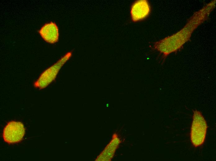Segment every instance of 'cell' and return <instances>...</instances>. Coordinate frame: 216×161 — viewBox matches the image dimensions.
<instances>
[{
	"mask_svg": "<svg viewBox=\"0 0 216 161\" xmlns=\"http://www.w3.org/2000/svg\"><path fill=\"white\" fill-rule=\"evenodd\" d=\"M207 129V123L202 113L200 111L194 110L190 137L191 142L195 147H198L204 144Z\"/></svg>",
	"mask_w": 216,
	"mask_h": 161,
	"instance_id": "obj_2",
	"label": "cell"
},
{
	"mask_svg": "<svg viewBox=\"0 0 216 161\" xmlns=\"http://www.w3.org/2000/svg\"><path fill=\"white\" fill-rule=\"evenodd\" d=\"M71 52H68L56 63L45 71L35 83V86L40 88L47 86L55 78L60 70L70 58Z\"/></svg>",
	"mask_w": 216,
	"mask_h": 161,
	"instance_id": "obj_3",
	"label": "cell"
},
{
	"mask_svg": "<svg viewBox=\"0 0 216 161\" xmlns=\"http://www.w3.org/2000/svg\"><path fill=\"white\" fill-rule=\"evenodd\" d=\"M151 7L146 0H138L133 2L130 9L131 19L133 22L142 20L150 15Z\"/></svg>",
	"mask_w": 216,
	"mask_h": 161,
	"instance_id": "obj_5",
	"label": "cell"
},
{
	"mask_svg": "<svg viewBox=\"0 0 216 161\" xmlns=\"http://www.w3.org/2000/svg\"><path fill=\"white\" fill-rule=\"evenodd\" d=\"M215 4L216 0L212 1L195 12L180 31L155 42L153 49L162 55L164 61L169 55L177 51L190 39L194 31L207 19Z\"/></svg>",
	"mask_w": 216,
	"mask_h": 161,
	"instance_id": "obj_1",
	"label": "cell"
},
{
	"mask_svg": "<svg viewBox=\"0 0 216 161\" xmlns=\"http://www.w3.org/2000/svg\"><path fill=\"white\" fill-rule=\"evenodd\" d=\"M121 142V140L117 134L114 133L110 141L97 156L95 161H111Z\"/></svg>",
	"mask_w": 216,
	"mask_h": 161,
	"instance_id": "obj_7",
	"label": "cell"
},
{
	"mask_svg": "<svg viewBox=\"0 0 216 161\" xmlns=\"http://www.w3.org/2000/svg\"><path fill=\"white\" fill-rule=\"evenodd\" d=\"M25 133V128L23 124L20 122L12 121L4 128L3 137L6 142L13 143L21 141Z\"/></svg>",
	"mask_w": 216,
	"mask_h": 161,
	"instance_id": "obj_4",
	"label": "cell"
},
{
	"mask_svg": "<svg viewBox=\"0 0 216 161\" xmlns=\"http://www.w3.org/2000/svg\"><path fill=\"white\" fill-rule=\"evenodd\" d=\"M39 33L43 39L49 43L54 44L59 40V28L54 22L44 24L39 30Z\"/></svg>",
	"mask_w": 216,
	"mask_h": 161,
	"instance_id": "obj_6",
	"label": "cell"
}]
</instances>
